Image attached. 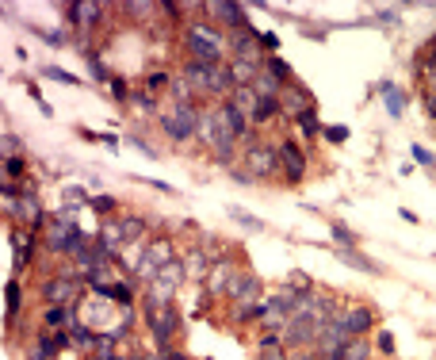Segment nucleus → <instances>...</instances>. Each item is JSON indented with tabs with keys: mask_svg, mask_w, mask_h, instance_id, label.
Segmentation results:
<instances>
[{
	"mask_svg": "<svg viewBox=\"0 0 436 360\" xmlns=\"http://www.w3.org/2000/svg\"><path fill=\"white\" fill-rule=\"evenodd\" d=\"M188 54H195L199 65H222V50H226V39L214 31L211 23H192L188 27Z\"/></svg>",
	"mask_w": 436,
	"mask_h": 360,
	"instance_id": "1",
	"label": "nucleus"
},
{
	"mask_svg": "<svg viewBox=\"0 0 436 360\" xmlns=\"http://www.w3.org/2000/svg\"><path fill=\"white\" fill-rule=\"evenodd\" d=\"M184 77L199 84V89H211V92H226V89H234V77H230V69L226 65H199V62H188L184 65Z\"/></svg>",
	"mask_w": 436,
	"mask_h": 360,
	"instance_id": "2",
	"label": "nucleus"
},
{
	"mask_svg": "<svg viewBox=\"0 0 436 360\" xmlns=\"http://www.w3.org/2000/svg\"><path fill=\"white\" fill-rule=\"evenodd\" d=\"M161 127H165L173 138H192L199 130V111L195 108H176V111H168V116H161Z\"/></svg>",
	"mask_w": 436,
	"mask_h": 360,
	"instance_id": "3",
	"label": "nucleus"
},
{
	"mask_svg": "<svg viewBox=\"0 0 436 360\" xmlns=\"http://www.w3.org/2000/svg\"><path fill=\"white\" fill-rule=\"evenodd\" d=\"M276 157H280V165L287 169V180H295V184H299V180L306 176V161H302V154H299L295 142H280V146H276Z\"/></svg>",
	"mask_w": 436,
	"mask_h": 360,
	"instance_id": "4",
	"label": "nucleus"
},
{
	"mask_svg": "<svg viewBox=\"0 0 436 360\" xmlns=\"http://www.w3.org/2000/svg\"><path fill=\"white\" fill-rule=\"evenodd\" d=\"M245 161H249V169H253V176H272L276 173V154H272L268 146H260V142H253L249 150H245Z\"/></svg>",
	"mask_w": 436,
	"mask_h": 360,
	"instance_id": "5",
	"label": "nucleus"
},
{
	"mask_svg": "<svg viewBox=\"0 0 436 360\" xmlns=\"http://www.w3.org/2000/svg\"><path fill=\"white\" fill-rule=\"evenodd\" d=\"M226 291H230L234 303H253L260 296V280L253 276V272H241L238 280H230V288H226Z\"/></svg>",
	"mask_w": 436,
	"mask_h": 360,
	"instance_id": "6",
	"label": "nucleus"
},
{
	"mask_svg": "<svg viewBox=\"0 0 436 360\" xmlns=\"http://www.w3.org/2000/svg\"><path fill=\"white\" fill-rule=\"evenodd\" d=\"M211 12L218 20H226L230 27H238V31H249V16H245L241 4H230V0H226V4H211Z\"/></svg>",
	"mask_w": 436,
	"mask_h": 360,
	"instance_id": "7",
	"label": "nucleus"
},
{
	"mask_svg": "<svg viewBox=\"0 0 436 360\" xmlns=\"http://www.w3.org/2000/svg\"><path fill=\"white\" fill-rule=\"evenodd\" d=\"M340 322H345L348 334H367V330L375 326V315H372L367 307H356V310H345V315H340Z\"/></svg>",
	"mask_w": 436,
	"mask_h": 360,
	"instance_id": "8",
	"label": "nucleus"
},
{
	"mask_svg": "<svg viewBox=\"0 0 436 360\" xmlns=\"http://www.w3.org/2000/svg\"><path fill=\"white\" fill-rule=\"evenodd\" d=\"M234 108H238L241 111V116L245 119H253V123H257V111H260V96H257V92H253V84H249V89H234Z\"/></svg>",
	"mask_w": 436,
	"mask_h": 360,
	"instance_id": "9",
	"label": "nucleus"
},
{
	"mask_svg": "<svg viewBox=\"0 0 436 360\" xmlns=\"http://www.w3.org/2000/svg\"><path fill=\"white\" fill-rule=\"evenodd\" d=\"M42 296L50 299L54 307H65V303H73V299H77V288H73V283L62 276V280H50V283H46V288H42Z\"/></svg>",
	"mask_w": 436,
	"mask_h": 360,
	"instance_id": "10",
	"label": "nucleus"
},
{
	"mask_svg": "<svg viewBox=\"0 0 436 360\" xmlns=\"http://www.w3.org/2000/svg\"><path fill=\"white\" fill-rule=\"evenodd\" d=\"M253 92H257L260 100H280V92H283V81L276 77V73H257V81H253Z\"/></svg>",
	"mask_w": 436,
	"mask_h": 360,
	"instance_id": "11",
	"label": "nucleus"
},
{
	"mask_svg": "<svg viewBox=\"0 0 436 360\" xmlns=\"http://www.w3.org/2000/svg\"><path fill=\"white\" fill-rule=\"evenodd\" d=\"M257 43H260L257 35L241 31V35H238V39H234L230 46H234V50H238V58H241V62H253V65H257V62H260V50H257Z\"/></svg>",
	"mask_w": 436,
	"mask_h": 360,
	"instance_id": "12",
	"label": "nucleus"
},
{
	"mask_svg": "<svg viewBox=\"0 0 436 360\" xmlns=\"http://www.w3.org/2000/svg\"><path fill=\"white\" fill-rule=\"evenodd\" d=\"M226 288H230V264L218 261V264H211V272H207V291L218 296V291H226Z\"/></svg>",
	"mask_w": 436,
	"mask_h": 360,
	"instance_id": "13",
	"label": "nucleus"
},
{
	"mask_svg": "<svg viewBox=\"0 0 436 360\" xmlns=\"http://www.w3.org/2000/svg\"><path fill=\"white\" fill-rule=\"evenodd\" d=\"M69 16H73V23L77 27H92L100 20V4H88V0H77V4L69 8Z\"/></svg>",
	"mask_w": 436,
	"mask_h": 360,
	"instance_id": "14",
	"label": "nucleus"
},
{
	"mask_svg": "<svg viewBox=\"0 0 436 360\" xmlns=\"http://www.w3.org/2000/svg\"><path fill=\"white\" fill-rule=\"evenodd\" d=\"M260 360H291L287 349H283V337L280 334H264L260 337Z\"/></svg>",
	"mask_w": 436,
	"mask_h": 360,
	"instance_id": "15",
	"label": "nucleus"
},
{
	"mask_svg": "<svg viewBox=\"0 0 436 360\" xmlns=\"http://www.w3.org/2000/svg\"><path fill=\"white\" fill-rule=\"evenodd\" d=\"M122 242H127V234H122V223H103V226H100V245H103L108 253H115Z\"/></svg>",
	"mask_w": 436,
	"mask_h": 360,
	"instance_id": "16",
	"label": "nucleus"
},
{
	"mask_svg": "<svg viewBox=\"0 0 436 360\" xmlns=\"http://www.w3.org/2000/svg\"><path fill=\"white\" fill-rule=\"evenodd\" d=\"M226 69H230V77H234V89H249V81L257 77V65L253 62H234V65H226Z\"/></svg>",
	"mask_w": 436,
	"mask_h": 360,
	"instance_id": "17",
	"label": "nucleus"
},
{
	"mask_svg": "<svg viewBox=\"0 0 436 360\" xmlns=\"http://www.w3.org/2000/svg\"><path fill=\"white\" fill-rule=\"evenodd\" d=\"M379 92L386 96V108H391V116H402V108H406V96H402V92H398L391 81H383V84H379Z\"/></svg>",
	"mask_w": 436,
	"mask_h": 360,
	"instance_id": "18",
	"label": "nucleus"
},
{
	"mask_svg": "<svg viewBox=\"0 0 436 360\" xmlns=\"http://www.w3.org/2000/svg\"><path fill=\"white\" fill-rule=\"evenodd\" d=\"M340 261L352 264V269H360V272H379V264H375V261H367L364 253H356V249H340Z\"/></svg>",
	"mask_w": 436,
	"mask_h": 360,
	"instance_id": "19",
	"label": "nucleus"
},
{
	"mask_svg": "<svg viewBox=\"0 0 436 360\" xmlns=\"http://www.w3.org/2000/svg\"><path fill=\"white\" fill-rule=\"evenodd\" d=\"M299 127H302V135H306V138H314L318 135V130H321V123H318V111L314 108H306V111H299Z\"/></svg>",
	"mask_w": 436,
	"mask_h": 360,
	"instance_id": "20",
	"label": "nucleus"
},
{
	"mask_svg": "<svg viewBox=\"0 0 436 360\" xmlns=\"http://www.w3.org/2000/svg\"><path fill=\"white\" fill-rule=\"evenodd\" d=\"M184 272H188V276H207V272H211V269H207V261H203V253H192V257H188L184 261Z\"/></svg>",
	"mask_w": 436,
	"mask_h": 360,
	"instance_id": "21",
	"label": "nucleus"
},
{
	"mask_svg": "<svg viewBox=\"0 0 436 360\" xmlns=\"http://www.w3.org/2000/svg\"><path fill=\"white\" fill-rule=\"evenodd\" d=\"M333 242L340 245V249H352L356 245V234L348 230V226H340V223H333Z\"/></svg>",
	"mask_w": 436,
	"mask_h": 360,
	"instance_id": "22",
	"label": "nucleus"
},
{
	"mask_svg": "<svg viewBox=\"0 0 436 360\" xmlns=\"http://www.w3.org/2000/svg\"><path fill=\"white\" fill-rule=\"evenodd\" d=\"M340 360H367V341H348V349H345V356Z\"/></svg>",
	"mask_w": 436,
	"mask_h": 360,
	"instance_id": "23",
	"label": "nucleus"
},
{
	"mask_svg": "<svg viewBox=\"0 0 436 360\" xmlns=\"http://www.w3.org/2000/svg\"><path fill=\"white\" fill-rule=\"evenodd\" d=\"M173 96L180 100V108H188V96H192V81H188V77L173 81Z\"/></svg>",
	"mask_w": 436,
	"mask_h": 360,
	"instance_id": "24",
	"label": "nucleus"
},
{
	"mask_svg": "<svg viewBox=\"0 0 436 360\" xmlns=\"http://www.w3.org/2000/svg\"><path fill=\"white\" fill-rule=\"evenodd\" d=\"M16 249H20V269H23V264L27 261H31V234H16Z\"/></svg>",
	"mask_w": 436,
	"mask_h": 360,
	"instance_id": "25",
	"label": "nucleus"
},
{
	"mask_svg": "<svg viewBox=\"0 0 436 360\" xmlns=\"http://www.w3.org/2000/svg\"><path fill=\"white\" fill-rule=\"evenodd\" d=\"M122 234H127V242H134V238L146 234V223L142 219H122Z\"/></svg>",
	"mask_w": 436,
	"mask_h": 360,
	"instance_id": "26",
	"label": "nucleus"
},
{
	"mask_svg": "<svg viewBox=\"0 0 436 360\" xmlns=\"http://www.w3.org/2000/svg\"><path fill=\"white\" fill-rule=\"evenodd\" d=\"M92 211H96V215H111V211H115V200H111V196H92Z\"/></svg>",
	"mask_w": 436,
	"mask_h": 360,
	"instance_id": "27",
	"label": "nucleus"
},
{
	"mask_svg": "<svg viewBox=\"0 0 436 360\" xmlns=\"http://www.w3.org/2000/svg\"><path fill=\"white\" fill-rule=\"evenodd\" d=\"M4 299H8V315H16V310H20V283H8L4 288Z\"/></svg>",
	"mask_w": 436,
	"mask_h": 360,
	"instance_id": "28",
	"label": "nucleus"
},
{
	"mask_svg": "<svg viewBox=\"0 0 436 360\" xmlns=\"http://www.w3.org/2000/svg\"><path fill=\"white\" fill-rule=\"evenodd\" d=\"M168 84H173V81H168L165 73H149V77H146V89H149V92H165Z\"/></svg>",
	"mask_w": 436,
	"mask_h": 360,
	"instance_id": "29",
	"label": "nucleus"
},
{
	"mask_svg": "<svg viewBox=\"0 0 436 360\" xmlns=\"http://www.w3.org/2000/svg\"><path fill=\"white\" fill-rule=\"evenodd\" d=\"M280 111V100H260V111H257V123H268L272 116Z\"/></svg>",
	"mask_w": 436,
	"mask_h": 360,
	"instance_id": "30",
	"label": "nucleus"
},
{
	"mask_svg": "<svg viewBox=\"0 0 436 360\" xmlns=\"http://www.w3.org/2000/svg\"><path fill=\"white\" fill-rule=\"evenodd\" d=\"M46 77H54V81H62V84H77V77H73V73H65V69H58V65H46Z\"/></svg>",
	"mask_w": 436,
	"mask_h": 360,
	"instance_id": "31",
	"label": "nucleus"
},
{
	"mask_svg": "<svg viewBox=\"0 0 436 360\" xmlns=\"http://www.w3.org/2000/svg\"><path fill=\"white\" fill-rule=\"evenodd\" d=\"M268 73H276L280 81L291 77V69H287V62H283V58H272V62H268Z\"/></svg>",
	"mask_w": 436,
	"mask_h": 360,
	"instance_id": "32",
	"label": "nucleus"
},
{
	"mask_svg": "<svg viewBox=\"0 0 436 360\" xmlns=\"http://www.w3.org/2000/svg\"><path fill=\"white\" fill-rule=\"evenodd\" d=\"M234 219H238L241 226H249V230H264V223L253 219V215H245V211H234Z\"/></svg>",
	"mask_w": 436,
	"mask_h": 360,
	"instance_id": "33",
	"label": "nucleus"
},
{
	"mask_svg": "<svg viewBox=\"0 0 436 360\" xmlns=\"http://www.w3.org/2000/svg\"><path fill=\"white\" fill-rule=\"evenodd\" d=\"M65 318H69V315H65L62 307H50V310H46V322H50V326H62Z\"/></svg>",
	"mask_w": 436,
	"mask_h": 360,
	"instance_id": "34",
	"label": "nucleus"
},
{
	"mask_svg": "<svg viewBox=\"0 0 436 360\" xmlns=\"http://www.w3.org/2000/svg\"><path fill=\"white\" fill-rule=\"evenodd\" d=\"M348 138V127H329L326 130V142H345Z\"/></svg>",
	"mask_w": 436,
	"mask_h": 360,
	"instance_id": "35",
	"label": "nucleus"
},
{
	"mask_svg": "<svg viewBox=\"0 0 436 360\" xmlns=\"http://www.w3.org/2000/svg\"><path fill=\"white\" fill-rule=\"evenodd\" d=\"M88 69H92V77H100V81L108 77V69H103V62H100V58H92V54H88Z\"/></svg>",
	"mask_w": 436,
	"mask_h": 360,
	"instance_id": "36",
	"label": "nucleus"
},
{
	"mask_svg": "<svg viewBox=\"0 0 436 360\" xmlns=\"http://www.w3.org/2000/svg\"><path fill=\"white\" fill-rule=\"evenodd\" d=\"M108 84H111V92H115V100H127V96H130V92H127V84H122L119 77H111Z\"/></svg>",
	"mask_w": 436,
	"mask_h": 360,
	"instance_id": "37",
	"label": "nucleus"
},
{
	"mask_svg": "<svg viewBox=\"0 0 436 360\" xmlns=\"http://www.w3.org/2000/svg\"><path fill=\"white\" fill-rule=\"evenodd\" d=\"M413 157L421 161V165H432V161H436V154H429L425 146H413Z\"/></svg>",
	"mask_w": 436,
	"mask_h": 360,
	"instance_id": "38",
	"label": "nucleus"
},
{
	"mask_svg": "<svg viewBox=\"0 0 436 360\" xmlns=\"http://www.w3.org/2000/svg\"><path fill=\"white\" fill-rule=\"evenodd\" d=\"M65 200H73V203H92L88 196L81 192V188H69V192H65Z\"/></svg>",
	"mask_w": 436,
	"mask_h": 360,
	"instance_id": "39",
	"label": "nucleus"
},
{
	"mask_svg": "<svg viewBox=\"0 0 436 360\" xmlns=\"http://www.w3.org/2000/svg\"><path fill=\"white\" fill-rule=\"evenodd\" d=\"M260 46H268V50H276V46H280V39H276V35H272V31H264V35H260Z\"/></svg>",
	"mask_w": 436,
	"mask_h": 360,
	"instance_id": "40",
	"label": "nucleus"
},
{
	"mask_svg": "<svg viewBox=\"0 0 436 360\" xmlns=\"http://www.w3.org/2000/svg\"><path fill=\"white\" fill-rule=\"evenodd\" d=\"M8 173L20 176V173H23V161H20V157H8Z\"/></svg>",
	"mask_w": 436,
	"mask_h": 360,
	"instance_id": "41",
	"label": "nucleus"
},
{
	"mask_svg": "<svg viewBox=\"0 0 436 360\" xmlns=\"http://www.w3.org/2000/svg\"><path fill=\"white\" fill-rule=\"evenodd\" d=\"M379 349H383V353H391V349H394V341H391V334H379Z\"/></svg>",
	"mask_w": 436,
	"mask_h": 360,
	"instance_id": "42",
	"label": "nucleus"
},
{
	"mask_svg": "<svg viewBox=\"0 0 436 360\" xmlns=\"http://www.w3.org/2000/svg\"><path fill=\"white\" fill-rule=\"evenodd\" d=\"M291 360H318V356H314V353H310V349H299V353H295V356H291Z\"/></svg>",
	"mask_w": 436,
	"mask_h": 360,
	"instance_id": "43",
	"label": "nucleus"
},
{
	"mask_svg": "<svg viewBox=\"0 0 436 360\" xmlns=\"http://www.w3.org/2000/svg\"><path fill=\"white\" fill-rule=\"evenodd\" d=\"M149 360H161V356H149Z\"/></svg>",
	"mask_w": 436,
	"mask_h": 360,
	"instance_id": "44",
	"label": "nucleus"
}]
</instances>
